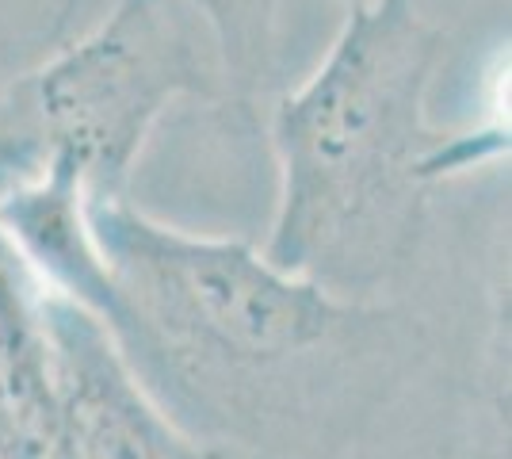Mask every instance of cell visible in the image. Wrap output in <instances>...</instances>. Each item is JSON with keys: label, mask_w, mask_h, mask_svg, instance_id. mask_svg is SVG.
I'll return each instance as SVG.
<instances>
[{"label": "cell", "mask_w": 512, "mask_h": 459, "mask_svg": "<svg viewBox=\"0 0 512 459\" xmlns=\"http://www.w3.org/2000/svg\"><path fill=\"white\" fill-rule=\"evenodd\" d=\"M203 23L211 27L218 46V62L226 77V92H256L272 85L279 66V39H283V12L287 0H188ZM81 0H62L50 39L65 35Z\"/></svg>", "instance_id": "5b68a950"}, {"label": "cell", "mask_w": 512, "mask_h": 459, "mask_svg": "<svg viewBox=\"0 0 512 459\" xmlns=\"http://www.w3.org/2000/svg\"><path fill=\"white\" fill-rule=\"evenodd\" d=\"M111 284L104 329L188 433L218 425L230 379L276 372L371 322L367 303L279 272L253 241L188 234L127 199L85 203Z\"/></svg>", "instance_id": "7a4b0ae2"}, {"label": "cell", "mask_w": 512, "mask_h": 459, "mask_svg": "<svg viewBox=\"0 0 512 459\" xmlns=\"http://www.w3.org/2000/svg\"><path fill=\"white\" fill-rule=\"evenodd\" d=\"M348 4H356V0H348Z\"/></svg>", "instance_id": "8992f818"}, {"label": "cell", "mask_w": 512, "mask_h": 459, "mask_svg": "<svg viewBox=\"0 0 512 459\" xmlns=\"http://www.w3.org/2000/svg\"><path fill=\"white\" fill-rule=\"evenodd\" d=\"M440 54L444 35L417 0L348 4L318 69L272 108L279 199L264 261L344 303L394 276L421 230L428 184L482 146L428 119Z\"/></svg>", "instance_id": "6da1fadb"}, {"label": "cell", "mask_w": 512, "mask_h": 459, "mask_svg": "<svg viewBox=\"0 0 512 459\" xmlns=\"http://www.w3.org/2000/svg\"><path fill=\"white\" fill-rule=\"evenodd\" d=\"M222 85L211 27L188 0H115L92 31L0 85V192L62 165L85 203L127 199L172 100L218 96Z\"/></svg>", "instance_id": "3957f363"}, {"label": "cell", "mask_w": 512, "mask_h": 459, "mask_svg": "<svg viewBox=\"0 0 512 459\" xmlns=\"http://www.w3.org/2000/svg\"><path fill=\"white\" fill-rule=\"evenodd\" d=\"M58 437L54 459H230L188 433L146 391L127 356L88 310L46 287Z\"/></svg>", "instance_id": "277c9868"}]
</instances>
